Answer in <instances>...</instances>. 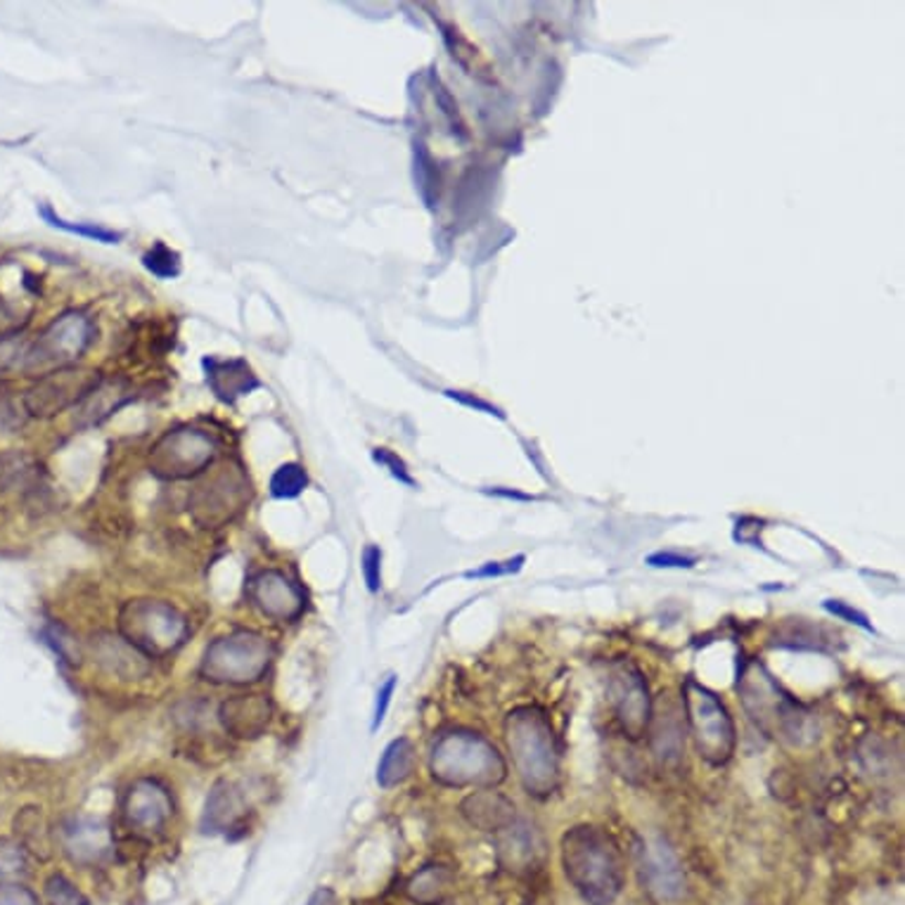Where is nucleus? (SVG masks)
Returning <instances> with one entry per match:
<instances>
[{
    "label": "nucleus",
    "instance_id": "21",
    "mask_svg": "<svg viewBox=\"0 0 905 905\" xmlns=\"http://www.w3.org/2000/svg\"><path fill=\"white\" fill-rule=\"evenodd\" d=\"M308 487V475L304 470V465L299 462H285L280 465L271 477V495L277 501H292V498H299Z\"/></svg>",
    "mask_w": 905,
    "mask_h": 905
},
{
    "label": "nucleus",
    "instance_id": "33",
    "mask_svg": "<svg viewBox=\"0 0 905 905\" xmlns=\"http://www.w3.org/2000/svg\"><path fill=\"white\" fill-rule=\"evenodd\" d=\"M0 905H39V898L26 886L0 884Z\"/></svg>",
    "mask_w": 905,
    "mask_h": 905
},
{
    "label": "nucleus",
    "instance_id": "25",
    "mask_svg": "<svg viewBox=\"0 0 905 905\" xmlns=\"http://www.w3.org/2000/svg\"><path fill=\"white\" fill-rule=\"evenodd\" d=\"M45 896L53 905H86L84 894L65 875H53L45 882Z\"/></svg>",
    "mask_w": 905,
    "mask_h": 905
},
{
    "label": "nucleus",
    "instance_id": "7",
    "mask_svg": "<svg viewBox=\"0 0 905 905\" xmlns=\"http://www.w3.org/2000/svg\"><path fill=\"white\" fill-rule=\"evenodd\" d=\"M218 456L214 436L197 427L168 429L152 444L148 470L162 481H187L205 475Z\"/></svg>",
    "mask_w": 905,
    "mask_h": 905
},
{
    "label": "nucleus",
    "instance_id": "28",
    "mask_svg": "<svg viewBox=\"0 0 905 905\" xmlns=\"http://www.w3.org/2000/svg\"><path fill=\"white\" fill-rule=\"evenodd\" d=\"M24 865H26V855H24V847L20 844V841L0 839V877L14 875V872L24 870Z\"/></svg>",
    "mask_w": 905,
    "mask_h": 905
},
{
    "label": "nucleus",
    "instance_id": "4",
    "mask_svg": "<svg viewBox=\"0 0 905 905\" xmlns=\"http://www.w3.org/2000/svg\"><path fill=\"white\" fill-rule=\"evenodd\" d=\"M98 327L84 310H67L29 341L22 372L31 378L72 368L90 349Z\"/></svg>",
    "mask_w": 905,
    "mask_h": 905
},
{
    "label": "nucleus",
    "instance_id": "12",
    "mask_svg": "<svg viewBox=\"0 0 905 905\" xmlns=\"http://www.w3.org/2000/svg\"><path fill=\"white\" fill-rule=\"evenodd\" d=\"M273 713L275 709L269 695H232L218 707V723L232 740L254 742L269 732Z\"/></svg>",
    "mask_w": 905,
    "mask_h": 905
},
{
    "label": "nucleus",
    "instance_id": "15",
    "mask_svg": "<svg viewBox=\"0 0 905 905\" xmlns=\"http://www.w3.org/2000/svg\"><path fill=\"white\" fill-rule=\"evenodd\" d=\"M92 657H96V664L107 670L109 676H117L121 680H140L152 670V664L145 654H140L119 633L102 631L92 637Z\"/></svg>",
    "mask_w": 905,
    "mask_h": 905
},
{
    "label": "nucleus",
    "instance_id": "11",
    "mask_svg": "<svg viewBox=\"0 0 905 905\" xmlns=\"http://www.w3.org/2000/svg\"><path fill=\"white\" fill-rule=\"evenodd\" d=\"M688 711L699 752L709 761H726L732 752V723L726 707L709 690L690 685Z\"/></svg>",
    "mask_w": 905,
    "mask_h": 905
},
{
    "label": "nucleus",
    "instance_id": "19",
    "mask_svg": "<svg viewBox=\"0 0 905 905\" xmlns=\"http://www.w3.org/2000/svg\"><path fill=\"white\" fill-rule=\"evenodd\" d=\"M131 394H129V386L123 382H107L102 380L92 392L86 396L81 405V413L90 415V425L92 423H102L105 417L112 415L115 411H119L123 403H129Z\"/></svg>",
    "mask_w": 905,
    "mask_h": 905
},
{
    "label": "nucleus",
    "instance_id": "10",
    "mask_svg": "<svg viewBox=\"0 0 905 905\" xmlns=\"http://www.w3.org/2000/svg\"><path fill=\"white\" fill-rule=\"evenodd\" d=\"M174 816V797L154 777H138L123 792L121 797V818L135 835L152 837L162 832L166 822Z\"/></svg>",
    "mask_w": 905,
    "mask_h": 905
},
{
    "label": "nucleus",
    "instance_id": "3",
    "mask_svg": "<svg viewBox=\"0 0 905 905\" xmlns=\"http://www.w3.org/2000/svg\"><path fill=\"white\" fill-rule=\"evenodd\" d=\"M117 633L148 659H164L187 643L190 621L166 600L138 598L121 604Z\"/></svg>",
    "mask_w": 905,
    "mask_h": 905
},
{
    "label": "nucleus",
    "instance_id": "5",
    "mask_svg": "<svg viewBox=\"0 0 905 905\" xmlns=\"http://www.w3.org/2000/svg\"><path fill=\"white\" fill-rule=\"evenodd\" d=\"M429 768L434 779L450 787L491 783L503 773L495 749L470 732H450L436 742Z\"/></svg>",
    "mask_w": 905,
    "mask_h": 905
},
{
    "label": "nucleus",
    "instance_id": "22",
    "mask_svg": "<svg viewBox=\"0 0 905 905\" xmlns=\"http://www.w3.org/2000/svg\"><path fill=\"white\" fill-rule=\"evenodd\" d=\"M143 266L148 273H152L154 277L160 280H174L181 275V254L174 252V249L166 247L164 242H157L152 249L143 254Z\"/></svg>",
    "mask_w": 905,
    "mask_h": 905
},
{
    "label": "nucleus",
    "instance_id": "24",
    "mask_svg": "<svg viewBox=\"0 0 905 905\" xmlns=\"http://www.w3.org/2000/svg\"><path fill=\"white\" fill-rule=\"evenodd\" d=\"M444 877H446L444 870H434V868H432V870L419 872V875L411 882L408 892H411V896H413L415 901H419V903L441 901V898H444V892H439V888H434V884H448Z\"/></svg>",
    "mask_w": 905,
    "mask_h": 905
},
{
    "label": "nucleus",
    "instance_id": "14",
    "mask_svg": "<svg viewBox=\"0 0 905 905\" xmlns=\"http://www.w3.org/2000/svg\"><path fill=\"white\" fill-rule=\"evenodd\" d=\"M59 844L74 863L90 865L98 863L112 849L107 825L96 818H69L59 830Z\"/></svg>",
    "mask_w": 905,
    "mask_h": 905
},
{
    "label": "nucleus",
    "instance_id": "20",
    "mask_svg": "<svg viewBox=\"0 0 905 905\" xmlns=\"http://www.w3.org/2000/svg\"><path fill=\"white\" fill-rule=\"evenodd\" d=\"M41 218L48 226L57 228V230H65L69 236L76 238H84V240H92V242H100V244H119L121 242V232L112 230V228H105V226H96V223H84V221H67V218H62L59 214H55L48 205H43L39 209Z\"/></svg>",
    "mask_w": 905,
    "mask_h": 905
},
{
    "label": "nucleus",
    "instance_id": "2",
    "mask_svg": "<svg viewBox=\"0 0 905 905\" xmlns=\"http://www.w3.org/2000/svg\"><path fill=\"white\" fill-rule=\"evenodd\" d=\"M275 662V647L259 631H232L211 640L201 654L197 676L211 685L244 688L266 678Z\"/></svg>",
    "mask_w": 905,
    "mask_h": 905
},
{
    "label": "nucleus",
    "instance_id": "30",
    "mask_svg": "<svg viewBox=\"0 0 905 905\" xmlns=\"http://www.w3.org/2000/svg\"><path fill=\"white\" fill-rule=\"evenodd\" d=\"M396 690V676H386V680L380 685L378 697H374V711H372V730H378L384 723V716L392 705V697Z\"/></svg>",
    "mask_w": 905,
    "mask_h": 905
},
{
    "label": "nucleus",
    "instance_id": "23",
    "mask_svg": "<svg viewBox=\"0 0 905 905\" xmlns=\"http://www.w3.org/2000/svg\"><path fill=\"white\" fill-rule=\"evenodd\" d=\"M29 341L31 339H26L22 332L0 335V374L12 372V370H22Z\"/></svg>",
    "mask_w": 905,
    "mask_h": 905
},
{
    "label": "nucleus",
    "instance_id": "34",
    "mask_svg": "<svg viewBox=\"0 0 905 905\" xmlns=\"http://www.w3.org/2000/svg\"><path fill=\"white\" fill-rule=\"evenodd\" d=\"M446 396H450V399H456V401H460V403H465V405H470V408H477V411H483V413H489V415H498V417H503V413L498 411V408H493L491 403H487V401H481V399H472V396H467L465 392H446Z\"/></svg>",
    "mask_w": 905,
    "mask_h": 905
},
{
    "label": "nucleus",
    "instance_id": "32",
    "mask_svg": "<svg viewBox=\"0 0 905 905\" xmlns=\"http://www.w3.org/2000/svg\"><path fill=\"white\" fill-rule=\"evenodd\" d=\"M522 565H524V557H514L508 561H489V565H483L477 571H467L465 576L467 579H489V576H505V574L520 571Z\"/></svg>",
    "mask_w": 905,
    "mask_h": 905
},
{
    "label": "nucleus",
    "instance_id": "16",
    "mask_svg": "<svg viewBox=\"0 0 905 905\" xmlns=\"http://www.w3.org/2000/svg\"><path fill=\"white\" fill-rule=\"evenodd\" d=\"M244 816L247 799L240 787L228 783V779H218L207 797L205 814H201V827H205V832L236 830Z\"/></svg>",
    "mask_w": 905,
    "mask_h": 905
},
{
    "label": "nucleus",
    "instance_id": "6",
    "mask_svg": "<svg viewBox=\"0 0 905 905\" xmlns=\"http://www.w3.org/2000/svg\"><path fill=\"white\" fill-rule=\"evenodd\" d=\"M252 481L242 465H226L190 491L187 514L201 528H221L236 522L252 503Z\"/></svg>",
    "mask_w": 905,
    "mask_h": 905
},
{
    "label": "nucleus",
    "instance_id": "13",
    "mask_svg": "<svg viewBox=\"0 0 905 905\" xmlns=\"http://www.w3.org/2000/svg\"><path fill=\"white\" fill-rule=\"evenodd\" d=\"M201 368H205V378L214 396L228 405L238 403L261 386L252 366L244 358L207 356L201 361Z\"/></svg>",
    "mask_w": 905,
    "mask_h": 905
},
{
    "label": "nucleus",
    "instance_id": "9",
    "mask_svg": "<svg viewBox=\"0 0 905 905\" xmlns=\"http://www.w3.org/2000/svg\"><path fill=\"white\" fill-rule=\"evenodd\" d=\"M247 598L254 610L275 623H294L306 612V592L285 571L261 569L247 584Z\"/></svg>",
    "mask_w": 905,
    "mask_h": 905
},
{
    "label": "nucleus",
    "instance_id": "8",
    "mask_svg": "<svg viewBox=\"0 0 905 905\" xmlns=\"http://www.w3.org/2000/svg\"><path fill=\"white\" fill-rule=\"evenodd\" d=\"M100 382V372L74 366L48 372L24 394V411L39 419L55 417L72 408V405L84 403Z\"/></svg>",
    "mask_w": 905,
    "mask_h": 905
},
{
    "label": "nucleus",
    "instance_id": "27",
    "mask_svg": "<svg viewBox=\"0 0 905 905\" xmlns=\"http://www.w3.org/2000/svg\"><path fill=\"white\" fill-rule=\"evenodd\" d=\"M361 571L368 590L378 592L382 588V550L378 545H366L361 555Z\"/></svg>",
    "mask_w": 905,
    "mask_h": 905
},
{
    "label": "nucleus",
    "instance_id": "29",
    "mask_svg": "<svg viewBox=\"0 0 905 905\" xmlns=\"http://www.w3.org/2000/svg\"><path fill=\"white\" fill-rule=\"evenodd\" d=\"M822 610L830 612L837 619H844L847 623H853V626L863 629V631H872V623L868 621V617L863 612H858L855 607L841 602V600H825L822 602Z\"/></svg>",
    "mask_w": 905,
    "mask_h": 905
},
{
    "label": "nucleus",
    "instance_id": "1",
    "mask_svg": "<svg viewBox=\"0 0 905 905\" xmlns=\"http://www.w3.org/2000/svg\"><path fill=\"white\" fill-rule=\"evenodd\" d=\"M561 861L569 882L590 905H612L626 880L614 839L596 827L569 832L561 844Z\"/></svg>",
    "mask_w": 905,
    "mask_h": 905
},
{
    "label": "nucleus",
    "instance_id": "17",
    "mask_svg": "<svg viewBox=\"0 0 905 905\" xmlns=\"http://www.w3.org/2000/svg\"><path fill=\"white\" fill-rule=\"evenodd\" d=\"M415 766V749L408 738H399L384 749L378 763V785L389 789L408 779Z\"/></svg>",
    "mask_w": 905,
    "mask_h": 905
},
{
    "label": "nucleus",
    "instance_id": "26",
    "mask_svg": "<svg viewBox=\"0 0 905 905\" xmlns=\"http://www.w3.org/2000/svg\"><path fill=\"white\" fill-rule=\"evenodd\" d=\"M372 458H374V462L382 465L384 470H389V475H392L394 479H399L401 483H405V487L415 489V479L411 477L408 465H405L403 458H399L394 450H389V448H374V450H372Z\"/></svg>",
    "mask_w": 905,
    "mask_h": 905
},
{
    "label": "nucleus",
    "instance_id": "31",
    "mask_svg": "<svg viewBox=\"0 0 905 905\" xmlns=\"http://www.w3.org/2000/svg\"><path fill=\"white\" fill-rule=\"evenodd\" d=\"M650 567L657 569H693L697 565V557L680 555V553H654L647 557Z\"/></svg>",
    "mask_w": 905,
    "mask_h": 905
},
{
    "label": "nucleus",
    "instance_id": "18",
    "mask_svg": "<svg viewBox=\"0 0 905 905\" xmlns=\"http://www.w3.org/2000/svg\"><path fill=\"white\" fill-rule=\"evenodd\" d=\"M647 690L643 688V683L637 678H626L621 680V688H619V697H617V705H619V719L631 732V738H640V732H643L645 723H647Z\"/></svg>",
    "mask_w": 905,
    "mask_h": 905
}]
</instances>
